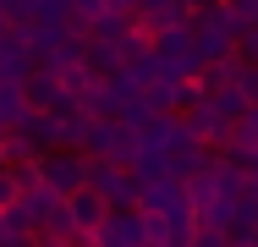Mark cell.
Listing matches in <instances>:
<instances>
[{"instance_id":"8","label":"cell","mask_w":258,"mask_h":247,"mask_svg":"<svg viewBox=\"0 0 258 247\" xmlns=\"http://www.w3.org/2000/svg\"><path fill=\"white\" fill-rule=\"evenodd\" d=\"M214 6H225V0H187V11H192V17H204V11H214Z\"/></svg>"},{"instance_id":"2","label":"cell","mask_w":258,"mask_h":247,"mask_svg":"<svg viewBox=\"0 0 258 247\" xmlns=\"http://www.w3.org/2000/svg\"><path fill=\"white\" fill-rule=\"evenodd\" d=\"M99 247H149V214L143 209H115L104 220V231H94Z\"/></svg>"},{"instance_id":"5","label":"cell","mask_w":258,"mask_h":247,"mask_svg":"<svg viewBox=\"0 0 258 247\" xmlns=\"http://www.w3.org/2000/svg\"><path fill=\"white\" fill-rule=\"evenodd\" d=\"M236 88H242L247 104H258V60L253 55H242V66H236Z\"/></svg>"},{"instance_id":"7","label":"cell","mask_w":258,"mask_h":247,"mask_svg":"<svg viewBox=\"0 0 258 247\" xmlns=\"http://www.w3.org/2000/svg\"><path fill=\"white\" fill-rule=\"evenodd\" d=\"M242 55H253V60H258V28H247V33H242Z\"/></svg>"},{"instance_id":"6","label":"cell","mask_w":258,"mask_h":247,"mask_svg":"<svg viewBox=\"0 0 258 247\" xmlns=\"http://www.w3.org/2000/svg\"><path fill=\"white\" fill-rule=\"evenodd\" d=\"M192 247H231V231H225V225H198V236H192Z\"/></svg>"},{"instance_id":"1","label":"cell","mask_w":258,"mask_h":247,"mask_svg":"<svg viewBox=\"0 0 258 247\" xmlns=\"http://www.w3.org/2000/svg\"><path fill=\"white\" fill-rule=\"evenodd\" d=\"M39 165H44V181H50L60 198H72L77 187H88V176H94V154H83V148H72V143L39 154Z\"/></svg>"},{"instance_id":"10","label":"cell","mask_w":258,"mask_h":247,"mask_svg":"<svg viewBox=\"0 0 258 247\" xmlns=\"http://www.w3.org/2000/svg\"><path fill=\"white\" fill-rule=\"evenodd\" d=\"M0 247H28V242H0Z\"/></svg>"},{"instance_id":"9","label":"cell","mask_w":258,"mask_h":247,"mask_svg":"<svg viewBox=\"0 0 258 247\" xmlns=\"http://www.w3.org/2000/svg\"><path fill=\"white\" fill-rule=\"evenodd\" d=\"M28 247H72V242H50V236H33Z\"/></svg>"},{"instance_id":"3","label":"cell","mask_w":258,"mask_h":247,"mask_svg":"<svg viewBox=\"0 0 258 247\" xmlns=\"http://www.w3.org/2000/svg\"><path fill=\"white\" fill-rule=\"evenodd\" d=\"M66 209H72V220H77V236H94V231H104V220L115 214L110 209V198L88 181V187H77V193L66 198Z\"/></svg>"},{"instance_id":"4","label":"cell","mask_w":258,"mask_h":247,"mask_svg":"<svg viewBox=\"0 0 258 247\" xmlns=\"http://www.w3.org/2000/svg\"><path fill=\"white\" fill-rule=\"evenodd\" d=\"M181 203H187V181L170 176V170L165 176H149L143 181V198H138V209H159V214H176Z\"/></svg>"}]
</instances>
